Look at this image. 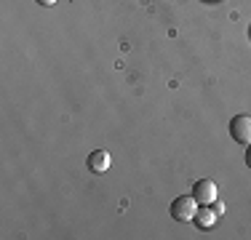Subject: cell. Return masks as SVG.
I'll return each instance as SVG.
<instances>
[{
    "instance_id": "obj_2",
    "label": "cell",
    "mask_w": 251,
    "mask_h": 240,
    "mask_svg": "<svg viewBox=\"0 0 251 240\" xmlns=\"http://www.w3.org/2000/svg\"><path fill=\"white\" fill-rule=\"evenodd\" d=\"M190 195L198 200V206H211L219 197L217 182H214V179H198V182L193 184V192H190Z\"/></svg>"
},
{
    "instance_id": "obj_8",
    "label": "cell",
    "mask_w": 251,
    "mask_h": 240,
    "mask_svg": "<svg viewBox=\"0 0 251 240\" xmlns=\"http://www.w3.org/2000/svg\"><path fill=\"white\" fill-rule=\"evenodd\" d=\"M38 3H40V5H53L56 0H38Z\"/></svg>"
},
{
    "instance_id": "obj_6",
    "label": "cell",
    "mask_w": 251,
    "mask_h": 240,
    "mask_svg": "<svg viewBox=\"0 0 251 240\" xmlns=\"http://www.w3.org/2000/svg\"><path fill=\"white\" fill-rule=\"evenodd\" d=\"M211 208H214V214H217V216H222V214H225V203L219 200V197H217V200L211 203Z\"/></svg>"
},
{
    "instance_id": "obj_9",
    "label": "cell",
    "mask_w": 251,
    "mask_h": 240,
    "mask_svg": "<svg viewBox=\"0 0 251 240\" xmlns=\"http://www.w3.org/2000/svg\"><path fill=\"white\" fill-rule=\"evenodd\" d=\"M249 38H251V29H249Z\"/></svg>"
},
{
    "instance_id": "obj_7",
    "label": "cell",
    "mask_w": 251,
    "mask_h": 240,
    "mask_svg": "<svg viewBox=\"0 0 251 240\" xmlns=\"http://www.w3.org/2000/svg\"><path fill=\"white\" fill-rule=\"evenodd\" d=\"M246 166L251 168V144H249V149H246Z\"/></svg>"
},
{
    "instance_id": "obj_4",
    "label": "cell",
    "mask_w": 251,
    "mask_h": 240,
    "mask_svg": "<svg viewBox=\"0 0 251 240\" xmlns=\"http://www.w3.org/2000/svg\"><path fill=\"white\" fill-rule=\"evenodd\" d=\"M88 171H94V173H104V171H110V163H112V158H110V152L107 149H94L91 155H88Z\"/></svg>"
},
{
    "instance_id": "obj_1",
    "label": "cell",
    "mask_w": 251,
    "mask_h": 240,
    "mask_svg": "<svg viewBox=\"0 0 251 240\" xmlns=\"http://www.w3.org/2000/svg\"><path fill=\"white\" fill-rule=\"evenodd\" d=\"M195 211H198V200H195L193 195H179V197H174V203H171V216H174L176 221H193Z\"/></svg>"
},
{
    "instance_id": "obj_3",
    "label": "cell",
    "mask_w": 251,
    "mask_h": 240,
    "mask_svg": "<svg viewBox=\"0 0 251 240\" xmlns=\"http://www.w3.org/2000/svg\"><path fill=\"white\" fill-rule=\"evenodd\" d=\"M230 136L238 144L249 147L251 144V115H235L230 120Z\"/></svg>"
},
{
    "instance_id": "obj_5",
    "label": "cell",
    "mask_w": 251,
    "mask_h": 240,
    "mask_svg": "<svg viewBox=\"0 0 251 240\" xmlns=\"http://www.w3.org/2000/svg\"><path fill=\"white\" fill-rule=\"evenodd\" d=\"M217 219H219V216L214 214L211 206H201L198 211H195V219H193V221L201 227V230H211V227L217 224Z\"/></svg>"
}]
</instances>
